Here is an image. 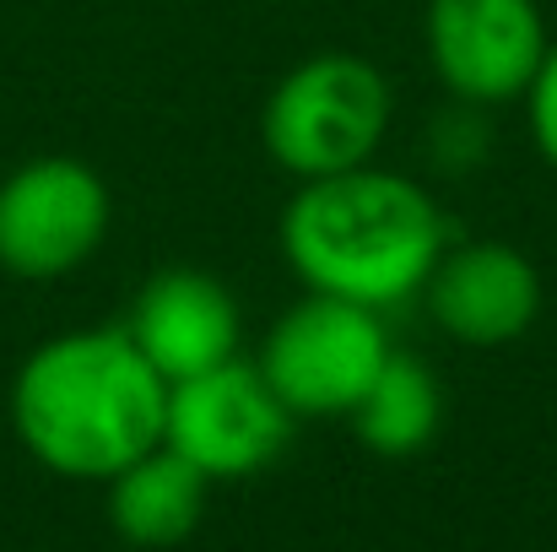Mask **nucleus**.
<instances>
[{
	"mask_svg": "<svg viewBox=\"0 0 557 552\" xmlns=\"http://www.w3.org/2000/svg\"><path fill=\"white\" fill-rule=\"evenodd\" d=\"M428 60L460 103L525 98L547 60L536 0H428Z\"/></svg>",
	"mask_w": 557,
	"mask_h": 552,
	"instance_id": "obj_7",
	"label": "nucleus"
},
{
	"mask_svg": "<svg viewBox=\"0 0 557 552\" xmlns=\"http://www.w3.org/2000/svg\"><path fill=\"white\" fill-rule=\"evenodd\" d=\"M428 315L444 336L466 347H504L520 342L542 315V277L536 266L498 238H476L444 249L433 277L422 282Z\"/></svg>",
	"mask_w": 557,
	"mask_h": 552,
	"instance_id": "obj_8",
	"label": "nucleus"
},
{
	"mask_svg": "<svg viewBox=\"0 0 557 552\" xmlns=\"http://www.w3.org/2000/svg\"><path fill=\"white\" fill-rule=\"evenodd\" d=\"M389 131V82L358 54H314L293 65L260 114V136L276 169L293 180H325L363 169Z\"/></svg>",
	"mask_w": 557,
	"mask_h": 552,
	"instance_id": "obj_3",
	"label": "nucleus"
},
{
	"mask_svg": "<svg viewBox=\"0 0 557 552\" xmlns=\"http://www.w3.org/2000/svg\"><path fill=\"white\" fill-rule=\"evenodd\" d=\"M282 255L309 293L389 309L433 277L444 255V217L417 180L363 163L304 180L282 211Z\"/></svg>",
	"mask_w": 557,
	"mask_h": 552,
	"instance_id": "obj_2",
	"label": "nucleus"
},
{
	"mask_svg": "<svg viewBox=\"0 0 557 552\" xmlns=\"http://www.w3.org/2000/svg\"><path fill=\"white\" fill-rule=\"evenodd\" d=\"M131 342L169 384L238 358V304L206 271H163L131 309Z\"/></svg>",
	"mask_w": 557,
	"mask_h": 552,
	"instance_id": "obj_9",
	"label": "nucleus"
},
{
	"mask_svg": "<svg viewBox=\"0 0 557 552\" xmlns=\"http://www.w3.org/2000/svg\"><path fill=\"white\" fill-rule=\"evenodd\" d=\"M438 417H444L438 379L417 358H400V353H389V364L379 368L369 395L352 406L358 439L369 444L373 455H389V461L428 450L433 433H438Z\"/></svg>",
	"mask_w": 557,
	"mask_h": 552,
	"instance_id": "obj_11",
	"label": "nucleus"
},
{
	"mask_svg": "<svg viewBox=\"0 0 557 552\" xmlns=\"http://www.w3.org/2000/svg\"><path fill=\"white\" fill-rule=\"evenodd\" d=\"M293 422L298 417L282 406V395L265 384L260 368L227 358L169 384L163 444L180 450L211 482H238L265 471L293 444Z\"/></svg>",
	"mask_w": 557,
	"mask_h": 552,
	"instance_id": "obj_5",
	"label": "nucleus"
},
{
	"mask_svg": "<svg viewBox=\"0 0 557 552\" xmlns=\"http://www.w3.org/2000/svg\"><path fill=\"white\" fill-rule=\"evenodd\" d=\"M109 184L82 158H33L0 180V271L49 282L98 255Z\"/></svg>",
	"mask_w": 557,
	"mask_h": 552,
	"instance_id": "obj_6",
	"label": "nucleus"
},
{
	"mask_svg": "<svg viewBox=\"0 0 557 552\" xmlns=\"http://www.w3.org/2000/svg\"><path fill=\"white\" fill-rule=\"evenodd\" d=\"M525 103H531V136H536V152L557 169V44H547V60H542L536 82L525 87Z\"/></svg>",
	"mask_w": 557,
	"mask_h": 552,
	"instance_id": "obj_12",
	"label": "nucleus"
},
{
	"mask_svg": "<svg viewBox=\"0 0 557 552\" xmlns=\"http://www.w3.org/2000/svg\"><path fill=\"white\" fill-rule=\"evenodd\" d=\"M169 379L141 358L125 326L49 336L11 379L22 450L71 482H109L163 444Z\"/></svg>",
	"mask_w": 557,
	"mask_h": 552,
	"instance_id": "obj_1",
	"label": "nucleus"
},
{
	"mask_svg": "<svg viewBox=\"0 0 557 552\" xmlns=\"http://www.w3.org/2000/svg\"><path fill=\"white\" fill-rule=\"evenodd\" d=\"M211 477L195 471L180 450L158 444L109 477V526L131 548H180L206 515Z\"/></svg>",
	"mask_w": 557,
	"mask_h": 552,
	"instance_id": "obj_10",
	"label": "nucleus"
},
{
	"mask_svg": "<svg viewBox=\"0 0 557 552\" xmlns=\"http://www.w3.org/2000/svg\"><path fill=\"white\" fill-rule=\"evenodd\" d=\"M384 364H389V336L379 309L309 293L271 326L255 368L293 417H336V412L352 417V406L369 395Z\"/></svg>",
	"mask_w": 557,
	"mask_h": 552,
	"instance_id": "obj_4",
	"label": "nucleus"
}]
</instances>
